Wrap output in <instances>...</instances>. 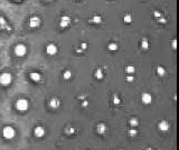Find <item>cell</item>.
Masks as SVG:
<instances>
[{"mask_svg": "<svg viewBox=\"0 0 179 150\" xmlns=\"http://www.w3.org/2000/svg\"><path fill=\"white\" fill-rule=\"evenodd\" d=\"M166 21H167V19H165V18H162V17H161V18L159 19V22H162V24H165Z\"/></svg>", "mask_w": 179, "mask_h": 150, "instance_id": "30", "label": "cell"}, {"mask_svg": "<svg viewBox=\"0 0 179 150\" xmlns=\"http://www.w3.org/2000/svg\"><path fill=\"white\" fill-rule=\"evenodd\" d=\"M95 77H96L97 79H102L103 77H104V74H103V71H102V69H99L95 71Z\"/></svg>", "mask_w": 179, "mask_h": 150, "instance_id": "17", "label": "cell"}, {"mask_svg": "<svg viewBox=\"0 0 179 150\" xmlns=\"http://www.w3.org/2000/svg\"><path fill=\"white\" fill-rule=\"evenodd\" d=\"M87 48V45L85 44V42H83L82 44V49H86Z\"/></svg>", "mask_w": 179, "mask_h": 150, "instance_id": "32", "label": "cell"}, {"mask_svg": "<svg viewBox=\"0 0 179 150\" xmlns=\"http://www.w3.org/2000/svg\"><path fill=\"white\" fill-rule=\"evenodd\" d=\"M27 52V48H26L25 45H21V44H18V45L15 47V54L16 56L18 57H24Z\"/></svg>", "mask_w": 179, "mask_h": 150, "instance_id": "4", "label": "cell"}, {"mask_svg": "<svg viewBox=\"0 0 179 150\" xmlns=\"http://www.w3.org/2000/svg\"><path fill=\"white\" fill-rule=\"evenodd\" d=\"M96 130L99 134H101V135H104L105 132L107 131V127L105 124H99L96 127Z\"/></svg>", "mask_w": 179, "mask_h": 150, "instance_id": "12", "label": "cell"}, {"mask_svg": "<svg viewBox=\"0 0 179 150\" xmlns=\"http://www.w3.org/2000/svg\"><path fill=\"white\" fill-rule=\"evenodd\" d=\"M158 128H159V130H161V131L166 132V131H168V130H169L170 126H169L168 121H166V120H162V121H160V122H159Z\"/></svg>", "mask_w": 179, "mask_h": 150, "instance_id": "10", "label": "cell"}, {"mask_svg": "<svg viewBox=\"0 0 179 150\" xmlns=\"http://www.w3.org/2000/svg\"><path fill=\"white\" fill-rule=\"evenodd\" d=\"M107 49L110 50V51H117V50H118V44L111 42L110 45L107 46Z\"/></svg>", "mask_w": 179, "mask_h": 150, "instance_id": "16", "label": "cell"}, {"mask_svg": "<svg viewBox=\"0 0 179 150\" xmlns=\"http://www.w3.org/2000/svg\"><path fill=\"white\" fill-rule=\"evenodd\" d=\"M87 105H88V101H86V100H85V101L82 104V106L84 107V108H85V107H87Z\"/></svg>", "mask_w": 179, "mask_h": 150, "instance_id": "31", "label": "cell"}, {"mask_svg": "<svg viewBox=\"0 0 179 150\" xmlns=\"http://www.w3.org/2000/svg\"><path fill=\"white\" fill-rule=\"evenodd\" d=\"M125 79L128 80L129 82H131V81H133V79H134V78H133V76H128V77H127Z\"/></svg>", "mask_w": 179, "mask_h": 150, "instance_id": "27", "label": "cell"}, {"mask_svg": "<svg viewBox=\"0 0 179 150\" xmlns=\"http://www.w3.org/2000/svg\"><path fill=\"white\" fill-rule=\"evenodd\" d=\"M130 125L132 126V127H137V126L139 125L138 119H137V118H132V119L130 120Z\"/></svg>", "mask_w": 179, "mask_h": 150, "instance_id": "23", "label": "cell"}, {"mask_svg": "<svg viewBox=\"0 0 179 150\" xmlns=\"http://www.w3.org/2000/svg\"><path fill=\"white\" fill-rule=\"evenodd\" d=\"M29 26L31 28H36V27H39L41 26V19L38 17H31L29 19Z\"/></svg>", "mask_w": 179, "mask_h": 150, "instance_id": "7", "label": "cell"}, {"mask_svg": "<svg viewBox=\"0 0 179 150\" xmlns=\"http://www.w3.org/2000/svg\"><path fill=\"white\" fill-rule=\"evenodd\" d=\"M128 134H129V136H130V137H133V136L137 135V130H136V129H130L128 131Z\"/></svg>", "mask_w": 179, "mask_h": 150, "instance_id": "24", "label": "cell"}, {"mask_svg": "<svg viewBox=\"0 0 179 150\" xmlns=\"http://www.w3.org/2000/svg\"><path fill=\"white\" fill-rule=\"evenodd\" d=\"M34 135H35L36 137H38V138L44 137V136H45V128L41 127V126H37V127H35V129H34Z\"/></svg>", "mask_w": 179, "mask_h": 150, "instance_id": "5", "label": "cell"}, {"mask_svg": "<svg viewBox=\"0 0 179 150\" xmlns=\"http://www.w3.org/2000/svg\"><path fill=\"white\" fill-rule=\"evenodd\" d=\"M91 21H92V22H94V24H100V22L102 21V18H101L100 16H94Z\"/></svg>", "mask_w": 179, "mask_h": 150, "instance_id": "19", "label": "cell"}, {"mask_svg": "<svg viewBox=\"0 0 179 150\" xmlns=\"http://www.w3.org/2000/svg\"><path fill=\"white\" fill-rule=\"evenodd\" d=\"M157 72H158L159 76H165V74H166V70H165L164 67H161V66H159L158 68H157Z\"/></svg>", "mask_w": 179, "mask_h": 150, "instance_id": "18", "label": "cell"}, {"mask_svg": "<svg viewBox=\"0 0 179 150\" xmlns=\"http://www.w3.org/2000/svg\"><path fill=\"white\" fill-rule=\"evenodd\" d=\"M144 150H154V149H152V148H146Z\"/></svg>", "mask_w": 179, "mask_h": 150, "instance_id": "33", "label": "cell"}, {"mask_svg": "<svg viewBox=\"0 0 179 150\" xmlns=\"http://www.w3.org/2000/svg\"><path fill=\"white\" fill-rule=\"evenodd\" d=\"M46 52L49 56L56 55V54H57V47H56V45H54V44H49V45L46 47Z\"/></svg>", "mask_w": 179, "mask_h": 150, "instance_id": "6", "label": "cell"}, {"mask_svg": "<svg viewBox=\"0 0 179 150\" xmlns=\"http://www.w3.org/2000/svg\"><path fill=\"white\" fill-rule=\"evenodd\" d=\"M16 136V130L14 129V127H11V126H6L4 127V129H2V137L7 140H10L12 139L14 137Z\"/></svg>", "mask_w": 179, "mask_h": 150, "instance_id": "1", "label": "cell"}, {"mask_svg": "<svg viewBox=\"0 0 179 150\" xmlns=\"http://www.w3.org/2000/svg\"><path fill=\"white\" fill-rule=\"evenodd\" d=\"M176 44H177V41H176V39L172 40V47H174V49H176V48H177V45H176Z\"/></svg>", "mask_w": 179, "mask_h": 150, "instance_id": "29", "label": "cell"}, {"mask_svg": "<svg viewBox=\"0 0 179 150\" xmlns=\"http://www.w3.org/2000/svg\"><path fill=\"white\" fill-rule=\"evenodd\" d=\"M134 67L133 66H128L127 68H125V71L128 72V74H130V75H132V74H134Z\"/></svg>", "mask_w": 179, "mask_h": 150, "instance_id": "22", "label": "cell"}, {"mask_svg": "<svg viewBox=\"0 0 179 150\" xmlns=\"http://www.w3.org/2000/svg\"><path fill=\"white\" fill-rule=\"evenodd\" d=\"M29 78H30L33 81H35V82H39L41 80V75L39 72L35 71V72H31L30 75H29Z\"/></svg>", "mask_w": 179, "mask_h": 150, "instance_id": "11", "label": "cell"}, {"mask_svg": "<svg viewBox=\"0 0 179 150\" xmlns=\"http://www.w3.org/2000/svg\"><path fill=\"white\" fill-rule=\"evenodd\" d=\"M121 102V100L119 98L118 96H114V98H113V104H115V105H119Z\"/></svg>", "mask_w": 179, "mask_h": 150, "instance_id": "25", "label": "cell"}, {"mask_svg": "<svg viewBox=\"0 0 179 150\" xmlns=\"http://www.w3.org/2000/svg\"><path fill=\"white\" fill-rule=\"evenodd\" d=\"M154 18H157V19H160V17H161V14H160L159 11H154Z\"/></svg>", "mask_w": 179, "mask_h": 150, "instance_id": "26", "label": "cell"}, {"mask_svg": "<svg viewBox=\"0 0 179 150\" xmlns=\"http://www.w3.org/2000/svg\"><path fill=\"white\" fill-rule=\"evenodd\" d=\"M12 81V76L9 72H4L0 75V84L2 86H8Z\"/></svg>", "mask_w": 179, "mask_h": 150, "instance_id": "3", "label": "cell"}, {"mask_svg": "<svg viewBox=\"0 0 179 150\" xmlns=\"http://www.w3.org/2000/svg\"><path fill=\"white\" fill-rule=\"evenodd\" d=\"M0 28H1V29H6V30L10 29V27L8 26V24H7V21H6V19L4 17H0Z\"/></svg>", "mask_w": 179, "mask_h": 150, "instance_id": "14", "label": "cell"}, {"mask_svg": "<svg viewBox=\"0 0 179 150\" xmlns=\"http://www.w3.org/2000/svg\"><path fill=\"white\" fill-rule=\"evenodd\" d=\"M124 22H125V24H130V22H131V21H132V16L131 15H125L124 16Z\"/></svg>", "mask_w": 179, "mask_h": 150, "instance_id": "21", "label": "cell"}, {"mask_svg": "<svg viewBox=\"0 0 179 150\" xmlns=\"http://www.w3.org/2000/svg\"><path fill=\"white\" fill-rule=\"evenodd\" d=\"M117 150H121V149H117Z\"/></svg>", "mask_w": 179, "mask_h": 150, "instance_id": "34", "label": "cell"}, {"mask_svg": "<svg viewBox=\"0 0 179 150\" xmlns=\"http://www.w3.org/2000/svg\"><path fill=\"white\" fill-rule=\"evenodd\" d=\"M72 71L71 70H66V71H64V74H63V78L65 80H70L72 78Z\"/></svg>", "mask_w": 179, "mask_h": 150, "instance_id": "15", "label": "cell"}, {"mask_svg": "<svg viewBox=\"0 0 179 150\" xmlns=\"http://www.w3.org/2000/svg\"><path fill=\"white\" fill-rule=\"evenodd\" d=\"M141 46H142V48L144 50L149 48V42H148V40L146 39V38H144V39H142V41H141Z\"/></svg>", "mask_w": 179, "mask_h": 150, "instance_id": "20", "label": "cell"}, {"mask_svg": "<svg viewBox=\"0 0 179 150\" xmlns=\"http://www.w3.org/2000/svg\"><path fill=\"white\" fill-rule=\"evenodd\" d=\"M74 132H75V129H74V128H70V129H68V134H70V135H73Z\"/></svg>", "mask_w": 179, "mask_h": 150, "instance_id": "28", "label": "cell"}, {"mask_svg": "<svg viewBox=\"0 0 179 150\" xmlns=\"http://www.w3.org/2000/svg\"><path fill=\"white\" fill-rule=\"evenodd\" d=\"M142 102L144 105H150L152 102V96L149 92H144L142 94Z\"/></svg>", "mask_w": 179, "mask_h": 150, "instance_id": "9", "label": "cell"}, {"mask_svg": "<svg viewBox=\"0 0 179 150\" xmlns=\"http://www.w3.org/2000/svg\"><path fill=\"white\" fill-rule=\"evenodd\" d=\"M49 106H51V108L56 109V108H58V107L61 106V101L57 99V98H53V99L51 100V102H49Z\"/></svg>", "mask_w": 179, "mask_h": 150, "instance_id": "13", "label": "cell"}, {"mask_svg": "<svg viewBox=\"0 0 179 150\" xmlns=\"http://www.w3.org/2000/svg\"><path fill=\"white\" fill-rule=\"evenodd\" d=\"M71 25V18L68 16H63L61 19V27L62 28H67Z\"/></svg>", "mask_w": 179, "mask_h": 150, "instance_id": "8", "label": "cell"}, {"mask_svg": "<svg viewBox=\"0 0 179 150\" xmlns=\"http://www.w3.org/2000/svg\"><path fill=\"white\" fill-rule=\"evenodd\" d=\"M16 108L19 111H26V110L29 108V102L27 99H18L16 102Z\"/></svg>", "mask_w": 179, "mask_h": 150, "instance_id": "2", "label": "cell"}]
</instances>
